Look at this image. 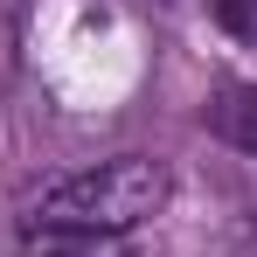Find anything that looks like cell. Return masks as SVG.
I'll use <instances>...</instances> for the list:
<instances>
[{
	"mask_svg": "<svg viewBox=\"0 0 257 257\" xmlns=\"http://www.w3.org/2000/svg\"><path fill=\"white\" fill-rule=\"evenodd\" d=\"M174 195V174L146 153H118L84 174H63L35 202V229H97V236H125L146 215H160Z\"/></svg>",
	"mask_w": 257,
	"mask_h": 257,
	"instance_id": "6da1fadb",
	"label": "cell"
},
{
	"mask_svg": "<svg viewBox=\"0 0 257 257\" xmlns=\"http://www.w3.org/2000/svg\"><path fill=\"white\" fill-rule=\"evenodd\" d=\"M209 132L222 139V146H236V153H250L257 160V90L243 84H222L209 104Z\"/></svg>",
	"mask_w": 257,
	"mask_h": 257,
	"instance_id": "7a4b0ae2",
	"label": "cell"
},
{
	"mask_svg": "<svg viewBox=\"0 0 257 257\" xmlns=\"http://www.w3.org/2000/svg\"><path fill=\"white\" fill-rule=\"evenodd\" d=\"M35 257H125V243L97 229H35Z\"/></svg>",
	"mask_w": 257,
	"mask_h": 257,
	"instance_id": "3957f363",
	"label": "cell"
},
{
	"mask_svg": "<svg viewBox=\"0 0 257 257\" xmlns=\"http://www.w3.org/2000/svg\"><path fill=\"white\" fill-rule=\"evenodd\" d=\"M209 14L236 35V42H257V0H209Z\"/></svg>",
	"mask_w": 257,
	"mask_h": 257,
	"instance_id": "277c9868",
	"label": "cell"
}]
</instances>
